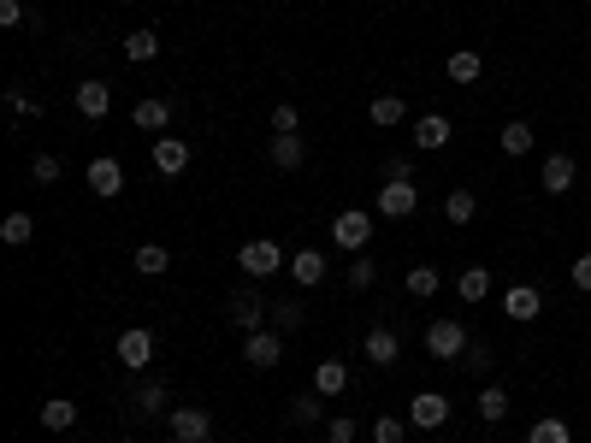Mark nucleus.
I'll list each match as a JSON object with an SVG mask.
<instances>
[{"label":"nucleus","instance_id":"nucleus-1","mask_svg":"<svg viewBox=\"0 0 591 443\" xmlns=\"http://www.w3.org/2000/svg\"><path fill=\"white\" fill-rule=\"evenodd\" d=\"M467 343H473V337H467V325H461V319H432V325H426V355H432V361H444V367L467 355Z\"/></svg>","mask_w":591,"mask_h":443},{"label":"nucleus","instance_id":"nucleus-2","mask_svg":"<svg viewBox=\"0 0 591 443\" xmlns=\"http://www.w3.org/2000/svg\"><path fill=\"white\" fill-rule=\"evenodd\" d=\"M237 266L261 284V278H272V272H290V254L278 249L272 237H255V243H243V249H237Z\"/></svg>","mask_w":591,"mask_h":443},{"label":"nucleus","instance_id":"nucleus-3","mask_svg":"<svg viewBox=\"0 0 591 443\" xmlns=\"http://www.w3.org/2000/svg\"><path fill=\"white\" fill-rule=\"evenodd\" d=\"M367 237H373V219H367V207H343L337 219H331V243L349 254H367Z\"/></svg>","mask_w":591,"mask_h":443},{"label":"nucleus","instance_id":"nucleus-4","mask_svg":"<svg viewBox=\"0 0 591 443\" xmlns=\"http://www.w3.org/2000/svg\"><path fill=\"white\" fill-rule=\"evenodd\" d=\"M166 426H172V443H213V414L207 408H172L166 414Z\"/></svg>","mask_w":591,"mask_h":443},{"label":"nucleus","instance_id":"nucleus-5","mask_svg":"<svg viewBox=\"0 0 591 443\" xmlns=\"http://www.w3.org/2000/svg\"><path fill=\"white\" fill-rule=\"evenodd\" d=\"M225 325H237L243 337L249 331H266V302L255 290H237V296H225Z\"/></svg>","mask_w":591,"mask_h":443},{"label":"nucleus","instance_id":"nucleus-6","mask_svg":"<svg viewBox=\"0 0 591 443\" xmlns=\"http://www.w3.org/2000/svg\"><path fill=\"white\" fill-rule=\"evenodd\" d=\"M131 414L136 420H166L172 414V390H166V379H142L131 390Z\"/></svg>","mask_w":591,"mask_h":443},{"label":"nucleus","instance_id":"nucleus-7","mask_svg":"<svg viewBox=\"0 0 591 443\" xmlns=\"http://www.w3.org/2000/svg\"><path fill=\"white\" fill-rule=\"evenodd\" d=\"M574 184H580L574 154H544V166H538V190H544V195H568Z\"/></svg>","mask_w":591,"mask_h":443},{"label":"nucleus","instance_id":"nucleus-8","mask_svg":"<svg viewBox=\"0 0 591 443\" xmlns=\"http://www.w3.org/2000/svg\"><path fill=\"white\" fill-rule=\"evenodd\" d=\"M190 160H196V154H190L184 136H154V172H160V178H184Z\"/></svg>","mask_w":591,"mask_h":443},{"label":"nucleus","instance_id":"nucleus-9","mask_svg":"<svg viewBox=\"0 0 591 443\" xmlns=\"http://www.w3.org/2000/svg\"><path fill=\"white\" fill-rule=\"evenodd\" d=\"M450 420V396H438V390H420L414 402H408V426L414 432H438Z\"/></svg>","mask_w":591,"mask_h":443},{"label":"nucleus","instance_id":"nucleus-10","mask_svg":"<svg viewBox=\"0 0 591 443\" xmlns=\"http://www.w3.org/2000/svg\"><path fill=\"white\" fill-rule=\"evenodd\" d=\"M243 361H249V367H278V361H284V331H272V325H266V331H249V337H243Z\"/></svg>","mask_w":591,"mask_h":443},{"label":"nucleus","instance_id":"nucleus-11","mask_svg":"<svg viewBox=\"0 0 591 443\" xmlns=\"http://www.w3.org/2000/svg\"><path fill=\"white\" fill-rule=\"evenodd\" d=\"M414 207H420V184H414V178H391V184L379 190V213H385V219H414Z\"/></svg>","mask_w":591,"mask_h":443},{"label":"nucleus","instance_id":"nucleus-12","mask_svg":"<svg viewBox=\"0 0 591 443\" xmlns=\"http://www.w3.org/2000/svg\"><path fill=\"white\" fill-rule=\"evenodd\" d=\"M71 101H77V113H83V119H107V113H113V83H101V77H83Z\"/></svg>","mask_w":591,"mask_h":443},{"label":"nucleus","instance_id":"nucleus-13","mask_svg":"<svg viewBox=\"0 0 591 443\" xmlns=\"http://www.w3.org/2000/svg\"><path fill=\"white\" fill-rule=\"evenodd\" d=\"M119 361H125L131 373H142V367L154 361V331H142V325H131V331H119Z\"/></svg>","mask_w":591,"mask_h":443},{"label":"nucleus","instance_id":"nucleus-14","mask_svg":"<svg viewBox=\"0 0 591 443\" xmlns=\"http://www.w3.org/2000/svg\"><path fill=\"white\" fill-rule=\"evenodd\" d=\"M326 254L320 249H296L290 254V278H296V284H302V290H320V284H326Z\"/></svg>","mask_w":591,"mask_h":443},{"label":"nucleus","instance_id":"nucleus-15","mask_svg":"<svg viewBox=\"0 0 591 443\" xmlns=\"http://www.w3.org/2000/svg\"><path fill=\"white\" fill-rule=\"evenodd\" d=\"M414 148H420V154L450 148V119H444V113H420V119H414Z\"/></svg>","mask_w":591,"mask_h":443},{"label":"nucleus","instance_id":"nucleus-16","mask_svg":"<svg viewBox=\"0 0 591 443\" xmlns=\"http://www.w3.org/2000/svg\"><path fill=\"white\" fill-rule=\"evenodd\" d=\"M361 349H367V361H373V367H396V361H402V337H396L391 325H373Z\"/></svg>","mask_w":591,"mask_h":443},{"label":"nucleus","instance_id":"nucleus-17","mask_svg":"<svg viewBox=\"0 0 591 443\" xmlns=\"http://www.w3.org/2000/svg\"><path fill=\"white\" fill-rule=\"evenodd\" d=\"M83 178H89V190H95V195H119V190H125V166H119L113 154L89 160V172H83Z\"/></svg>","mask_w":591,"mask_h":443},{"label":"nucleus","instance_id":"nucleus-18","mask_svg":"<svg viewBox=\"0 0 591 443\" xmlns=\"http://www.w3.org/2000/svg\"><path fill=\"white\" fill-rule=\"evenodd\" d=\"M456 296L467 302V308L491 302V272H485V266H461V272H456Z\"/></svg>","mask_w":591,"mask_h":443},{"label":"nucleus","instance_id":"nucleus-19","mask_svg":"<svg viewBox=\"0 0 591 443\" xmlns=\"http://www.w3.org/2000/svg\"><path fill=\"white\" fill-rule=\"evenodd\" d=\"M266 160H272L278 172H296V166L308 160V148H302V130H296V136H272V142H266Z\"/></svg>","mask_w":591,"mask_h":443},{"label":"nucleus","instance_id":"nucleus-20","mask_svg":"<svg viewBox=\"0 0 591 443\" xmlns=\"http://www.w3.org/2000/svg\"><path fill=\"white\" fill-rule=\"evenodd\" d=\"M532 142H538V130L526 125V119H509V125L497 130V148H503L509 160H521V154H532Z\"/></svg>","mask_w":591,"mask_h":443},{"label":"nucleus","instance_id":"nucleus-21","mask_svg":"<svg viewBox=\"0 0 591 443\" xmlns=\"http://www.w3.org/2000/svg\"><path fill=\"white\" fill-rule=\"evenodd\" d=\"M503 314H509V319H538V314H544V296H538L532 284H509V296H503Z\"/></svg>","mask_w":591,"mask_h":443},{"label":"nucleus","instance_id":"nucleus-22","mask_svg":"<svg viewBox=\"0 0 591 443\" xmlns=\"http://www.w3.org/2000/svg\"><path fill=\"white\" fill-rule=\"evenodd\" d=\"M131 125H136V130H166V125H172V101H160V95H148V101H136Z\"/></svg>","mask_w":591,"mask_h":443},{"label":"nucleus","instance_id":"nucleus-23","mask_svg":"<svg viewBox=\"0 0 591 443\" xmlns=\"http://www.w3.org/2000/svg\"><path fill=\"white\" fill-rule=\"evenodd\" d=\"M266 325H272V331H302L308 314H302V302H296V296H278V302L266 308Z\"/></svg>","mask_w":591,"mask_h":443},{"label":"nucleus","instance_id":"nucleus-24","mask_svg":"<svg viewBox=\"0 0 591 443\" xmlns=\"http://www.w3.org/2000/svg\"><path fill=\"white\" fill-rule=\"evenodd\" d=\"M526 443H574V426H568L562 414H544V420L526 426Z\"/></svg>","mask_w":591,"mask_h":443},{"label":"nucleus","instance_id":"nucleus-25","mask_svg":"<svg viewBox=\"0 0 591 443\" xmlns=\"http://www.w3.org/2000/svg\"><path fill=\"white\" fill-rule=\"evenodd\" d=\"M367 119H373L379 130H396L402 119H408V107H402V95H373V101H367Z\"/></svg>","mask_w":591,"mask_h":443},{"label":"nucleus","instance_id":"nucleus-26","mask_svg":"<svg viewBox=\"0 0 591 443\" xmlns=\"http://www.w3.org/2000/svg\"><path fill=\"white\" fill-rule=\"evenodd\" d=\"M402 290H408L414 302H426V296H438V290H444V272H438V266H414V272L402 278Z\"/></svg>","mask_w":591,"mask_h":443},{"label":"nucleus","instance_id":"nucleus-27","mask_svg":"<svg viewBox=\"0 0 591 443\" xmlns=\"http://www.w3.org/2000/svg\"><path fill=\"white\" fill-rule=\"evenodd\" d=\"M479 71H485V60H479L473 48H456V54L444 60V77H450V83H479Z\"/></svg>","mask_w":591,"mask_h":443},{"label":"nucleus","instance_id":"nucleus-28","mask_svg":"<svg viewBox=\"0 0 591 443\" xmlns=\"http://www.w3.org/2000/svg\"><path fill=\"white\" fill-rule=\"evenodd\" d=\"M314 390H320V396H343V390H349V367H343V361H320V367H314Z\"/></svg>","mask_w":591,"mask_h":443},{"label":"nucleus","instance_id":"nucleus-29","mask_svg":"<svg viewBox=\"0 0 591 443\" xmlns=\"http://www.w3.org/2000/svg\"><path fill=\"white\" fill-rule=\"evenodd\" d=\"M479 420H491V426L509 420V384H485L479 390Z\"/></svg>","mask_w":591,"mask_h":443},{"label":"nucleus","instance_id":"nucleus-30","mask_svg":"<svg viewBox=\"0 0 591 443\" xmlns=\"http://www.w3.org/2000/svg\"><path fill=\"white\" fill-rule=\"evenodd\" d=\"M42 426H48V432H71V426H77V402H71V396L42 402Z\"/></svg>","mask_w":591,"mask_h":443},{"label":"nucleus","instance_id":"nucleus-31","mask_svg":"<svg viewBox=\"0 0 591 443\" xmlns=\"http://www.w3.org/2000/svg\"><path fill=\"white\" fill-rule=\"evenodd\" d=\"M473 213H479V195L473 190H450L444 195V219H450V225H473Z\"/></svg>","mask_w":591,"mask_h":443},{"label":"nucleus","instance_id":"nucleus-32","mask_svg":"<svg viewBox=\"0 0 591 443\" xmlns=\"http://www.w3.org/2000/svg\"><path fill=\"white\" fill-rule=\"evenodd\" d=\"M0 237H6V243H12V249H24V243H30V237H36V219H30V213H24V207H18V213H6V219H0Z\"/></svg>","mask_w":591,"mask_h":443},{"label":"nucleus","instance_id":"nucleus-33","mask_svg":"<svg viewBox=\"0 0 591 443\" xmlns=\"http://www.w3.org/2000/svg\"><path fill=\"white\" fill-rule=\"evenodd\" d=\"M320 402H326V396L308 390V396H296V402L284 408V420H290V426H320Z\"/></svg>","mask_w":591,"mask_h":443},{"label":"nucleus","instance_id":"nucleus-34","mask_svg":"<svg viewBox=\"0 0 591 443\" xmlns=\"http://www.w3.org/2000/svg\"><path fill=\"white\" fill-rule=\"evenodd\" d=\"M154 54H160V36H154V30H131V36H125V60L131 65H148Z\"/></svg>","mask_w":591,"mask_h":443},{"label":"nucleus","instance_id":"nucleus-35","mask_svg":"<svg viewBox=\"0 0 591 443\" xmlns=\"http://www.w3.org/2000/svg\"><path fill=\"white\" fill-rule=\"evenodd\" d=\"M166 266H172V254L160 249V243H142V249H136V272H142V278H160Z\"/></svg>","mask_w":591,"mask_h":443},{"label":"nucleus","instance_id":"nucleus-36","mask_svg":"<svg viewBox=\"0 0 591 443\" xmlns=\"http://www.w3.org/2000/svg\"><path fill=\"white\" fill-rule=\"evenodd\" d=\"M373 443H408V414H385V420H373Z\"/></svg>","mask_w":591,"mask_h":443},{"label":"nucleus","instance_id":"nucleus-37","mask_svg":"<svg viewBox=\"0 0 591 443\" xmlns=\"http://www.w3.org/2000/svg\"><path fill=\"white\" fill-rule=\"evenodd\" d=\"M373 284H379L373 254H355V260H349V290H373Z\"/></svg>","mask_w":591,"mask_h":443},{"label":"nucleus","instance_id":"nucleus-38","mask_svg":"<svg viewBox=\"0 0 591 443\" xmlns=\"http://www.w3.org/2000/svg\"><path fill=\"white\" fill-rule=\"evenodd\" d=\"M30 178H36L42 190H54V184H60V154H36V160H30Z\"/></svg>","mask_w":591,"mask_h":443},{"label":"nucleus","instance_id":"nucleus-39","mask_svg":"<svg viewBox=\"0 0 591 443\" xmlns=\"http://www.w3.org/2000/svg\"><path fill=\"white\" fill-rule=\"evenodd\" d=\"M461 361H467V367H461V373H473V379H485V373H491V367H497V355H491V349H485V343H467V355H461Z\"/></svg>","mask_w":591,"mask_h":443},{"label":"nucleus","instance_id":"nucleus-40","mask_svg":"<svg viewBox=\"0 0 591 443\" xmlns=\"http://www.w3.org/2000/svg\"><path fill=\"white\" fill-rule=\"evenodd\" d=\"M326 438L331 443H355V438H361V420H355V414H331V420H326Z\"/></svg>","mask_w":591,"mask_h":443},{"label":"nucleus","instance_id":"nucleus-41","mask_svg":"<svg viewBox=\"0 0 591 443\" xmlns=\"http://www.w3.org/2000/svg\"><path fill=\"white\" fill-rule=\"evenodd\" d=\"M296 130H302V113H296L290 101H278V107H272V136H296Z\"/></svg>","mask_w":591,"mask_h":443},{"label":"nucleus","instance_id":"nucleus-42","mask_svg":"<svg viewBox=\"0 0 591 443\" xmlns=\"http://www.w3.org/2000/svg\"><path fill=\"white\" fill-rule=\"evenodd\" d=\"M6 107L18 119H42V95H24V89H6Z\"/></svg>","mask_w":591,"mask_h":443},{"label":"nucleus","instance_id":"nucleus-43","mask_svg":"<svg viewBox=\"0 0 591 443\" xmlns=\"http://www.w3.org/2000/svg\"><path fill=\"white\" fill-rule=\"evenodd\" d=\"M0 24H6V30H18V24L36 30V12H24V0H0Z\"/></svg>","mask_w":591,"mask_h":443},{"label":"nucleus","instance_id":"nucleus-44","mask_svg":"<svg viewBox=\"0 0 591 443\" xmlns=\"http://www.w3.org/2000/svg\"><path fill=\"white\" fill-rule=\"evenodd\" d=\"M568 284H574L580 296H591V249L574 254V266H568Z\"/></svg>","mask_w":591,"mask_h":443},{"label":"nucleus","instance_id":"nucleus-45","mask_svg":"<svg viewBox=\"0 0 591 443\" xmlns=\"http://www.w3.org/2000/svg\"><path fill=\"white\" fill-rule=\"evenodd\" d=\"M391 178H414V160H408V154H391V160H385V184H391Z\"/></svg>","mask_w":591,"mask_h":443},{"label":"nucleus","instance_id":"nucleus-46","mask_svg":"<svg viewBox=\"0 0 591 443\" xmlns=\"http://www.w3.org/2000/svg\"><path fill=\"white\" fill-rule=\"evenodd\" d=\"M95 443H101V438H95Z\"/></svg>","mask_w":591,"mask_h":443}]
</instances>
